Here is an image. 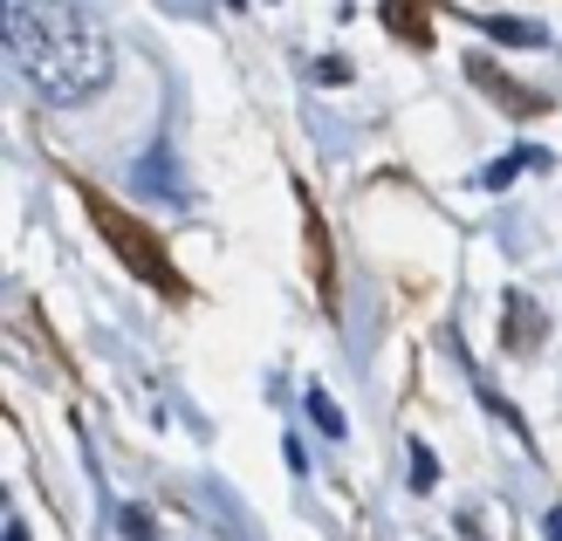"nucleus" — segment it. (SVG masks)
I'll use <instances>...</instances> for the list:
<instances>
[{
	"label": "nucleus",
	"mask_w": 562,
	"mask_h": 541,
	"mask_svg": "<svg viewBox=\"0 0 562 541\" xmlns=\"http://www.w3.org/2000/svg\"><path fill=\"white\" fill-rule=\"evenodd\" d=\"M515 165H549V158H542V151H515V158H494L487 172H481V185H508V179H515Z\"/></svg>",
	"instance_id": "39448f33"
},
{
	"label": "nucleus",
	"mask_w": 562,
	"mask_h": 541,
	"mask_svg": "<svg viewBox=\"0 0 562 541\" xmlns=\"http://www.w3.org/2000/svg\"><path fill=\"white\" fill-rule=\"evenodd\" d=\"M281 460H289V473H308V452H302V439H289V446H281Z\"/></svg>",
	"instance_id": "9b49d317"
},
{
	"label": "nucleus",
	"mask_w": 562,
	"mask_h": 541,
	"mask_svg": "<svg viewBox=\"0 0 562 541\" xmlns=\"http://www.w3.org/2000/svg\"><path fill=\"white\" fill-rule=\"evenodd\" d=\"M8 541H27V528H21V521H14V515H8Z\"/></svg>",
	"instance_id": "ddd939ff"
},
{
	"label": "nucleus",
	"mask_w": 562,
	"mask_h": 541,
	"mask_svg": "<svg viewBox=\"0 0 562 541\" xmlns=\"http://www.w3.org/2000/svg\"><path fill=\"white\" fill-rule=\"evenodd\" d=\"M137 192H145V199H179L186 185L172 179V151H165V145H151L145 158H137V179H131Z\"/></svg>",
	"instance_id": "7ed1b4c3"
},
{
	"label": "nucleus",
	"mask_w": 562,
	"mask_h": 541,
	"mask_svg": "<svg viewBox=\"0 0 562 541\" xmlns=\"http://www.w3.org/2000/svg\"><path fill=\"white\" fill-rule=\"evenodd\" d=\"M117 528H124L131 541H158V528H151V515H145V507H124V515H117Z\"/></svg>",
	"instance_id": "6e6552de"
},
{
	"label": "nucleus",
	"mask_w": 562,
	"mask_h": 541,
	"mask_svg": "<svg viewBox=\"0 0 562 541\" xmlns=\"http://www.w3.org/2000/svg\"><path fill=\"white\" fill-rule=\"evenodd\" d=\"M481 27H487V35H501V42H542V27H536V21H501V14H487Z\"/></svg>",
	"instance_id": "423d86ee"
},
{
	"label": "nucleus",
	"mask_w": 562,
	"mask_h": 541,
	"mask_svg": "<svg viewBox=\"0 0 562 541\" xmlns=\"http://www.w3.org/2000/svg\"><path fill=\"white\" fill-rule=\"evenodd\" d=\"M412 8H418V0H391V8H384V21H391V27H405L412 42H426V27H418V14H412Z\"/></svg>",
	"instance_id": "0eeeda50"
},
{
	"label": "nucleus",
	"mask_w": 562,
	"mask_h": 541,
	"mask_svg": "<svg viewBox=\"0 0 562 541\" xmlns=\"http://www.w3.org/2000/svg\"><path fill=\"white\" fill-rule=\"evenodd\" d=\"M0 42H8L14 76L55 110L90 103L103 82L117 76V42H110V27L90 8H76V0H8Z\"/></svg>",
	"instance_id": "f257e3e1"
},
{
	"label": "nucleus",
	"mask_w": 562,
	"mask_h": 541,
	"mask_svg": "<svg viewBox=\"0 0 562 541\" xmlns=\"http://www.w3.org/2000/svg\"><path fill=\"white\" fill-rule=\"evenodd\" d=\"M90 213H97V226H103V240L117 247L124 261H131L137 274H145L151 289H158V295H186V281H179V268L165 261V247H158V240L145 234V226H131V219H124L117 206H110V199H97V192H90Z\"/></svg>",
	"instance_id": "f03ea898"
},
{
	"label": "nucleus",
	"mask_w": 562,
	"mask_h": 541,
	"mask_svg": "<svg viewBox=\"0 0 562 541\" xmlns=\"http://www.w3.org/2000/svg\"><path fill=\"white\" fill-rule=\"evenodd\" d=\"M308 418H316V432H323V439H344V432H350L344 412L329 405V391H308Z\"/></svg>",
	"instance_id": "20e7f679"
},
{
	"label": "nucleus",
	"mask_w": 562,
	"mask_h": 541,
	"mask_svg": "<svg viewBox=\"0 0 562 541\" xmlns=\"http://www.w3.org/2000/svg\"><path fill=\"white\" fill-rule=\"evenodd\" d=\"M316 76H323V82H350V63H344V55H323Z\"/></svg>",
	"instance_id": "9d476101"
},
{
	"label": "nucleus",
	"mask_w": 562,
	"mask_h": 541,
	"mask_svg": "<svg viewBox=\"0 0 562 541\" xmlns=\"http://www.w3.org/2000/svg\"><path fill=\"white\" fill-rule=\"evenodd\" d=\"M542 534H549V541H562V507H549V515H542Z\"/></svg>",
	"instance_id": "f8f14e48"
},
{
	"label": "nucleus",
	"mask_w": 562,
	"mask_h": 541,
	"mask_svg": "<svg viewBox=\"0 0 562 541\" xmlns=\"http://www.w3.org/2000/svg\"><path fill=\"white\" fill-rule=\"evenodd\" d=\"M432 473H439V466H432V452H426V446H412V487H418V494L432 487Z\"/></svg>",
	"instance_id": "1a4fd4ad"
}]
</instances>
